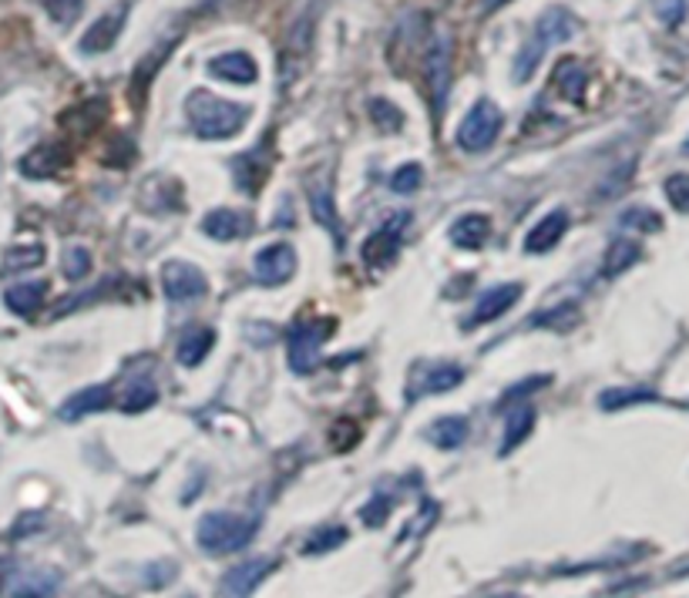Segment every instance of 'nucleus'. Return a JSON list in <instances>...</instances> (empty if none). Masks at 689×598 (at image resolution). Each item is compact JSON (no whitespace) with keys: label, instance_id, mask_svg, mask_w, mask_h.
Returning a JSON list of instances; mask_svg holds the SVG:
<instances>
[{"label":"nucleus","instance_id":"obj_22","mask_svg":"<svg viewBox=\"0 0 689 598\" xmlns=\"http://www.w3.org/2000/svg\"><path fill=\"white\" fill-rule=\"evenodd\" d=\"M44 296H47V283H18L4 293V303L18 316H34L44 306Z\"/></svg>","mask_w":689,"mask_h":598},{"label":"nucleus","instance_id":"obj_28","mask_svg":"<svg viewBox=\"0 0 689 598\" xmlns=\"http://www.w3.org/2000/svg\"><path fill=\"white\" fill-rule=\"evenodd\" d=\"M309 44H313V14H300L286 34V58H293L296 65L309 58Z\"/></svg>","mask_w":689,"mask_h":598},{"label":"nucleus","instance_id":"obj_13","mask_svg":"<svg viewBox=\"0 0 689 598\" xmlns=\"http://www.w3.org/2000/svg\"><path fill=\"white\" fill-rule=\"evenodd\" d=\"M273 572V558H249V562H239L236 568H229L223 575V585L219 591L223 595H249L259 588V582Z\"/></svg>","mask_w":689,"mask_h":598},{"label":"nucleus","instance_id":"obj_14","mask_svg":"<svg viewBox=\"0 0 689 598\" xmlns=\"http://www.w3.org/2000/svg\"><path fill=\"white\" fill-rule=\"evenodd\" d=\"M208 75H216L219 81H229V84H252L259 78V68L246 50H226L208 61Z\"/></svg>","mask_w":689,"mask_h":598},{"label":"nucleus","instance_id":"obj_17","mask_svg":"<svg viewBox=\"0 0 689 598\" xmlns=\"http://www.w3.org/2000/svg\"><path fill=\"white\" fill-rule=\"evenodd\" d=\"M492 239V219L488 215H461V219L451 226V242L461 246V249H482L485 242Z\"/></svg>","mask_w":689,"mask_h":598},{"label":"nucleus","instance_id":"obj_31","mask_svg":"<svg viewBox=\"0 0 689 598\" xmlns=\"http://www.w3.org/2000/svg\"><path fill=\"white\" fill-rule=\"evenodd\" d=\"M366 112H370V122L381 125L384 132H400V125H404V112L387 98H370Z\"/></svg>","mask_w":689,"mask_h":598},{"label":"nucleus","instance_id":"obj_12","mask_svg":"<svg viewBox=\"0 0 689 598\" xmlns=\"http://www.w3.org/2000/svg\"><path fill=\"white\" fill-rule=\"evenodd\" d=\"M464 380V370L458 363H441V366H428L423 373L414 376L410 384V400L417 397H438V394H448L454 391L458 384Z\"/></svg>","mask_w":689,"mask_h":598},{"label":"nucleus","instance_id":"obj_2","mask_svg":"<svg viewBox=\"0 0 689 598\" xmlns=\"http://www.w3.org/2000/svg\"><path fill=\"white\" fill-rule=\"evenodd\" d=\"M575 34V21H572V14L565 11V8H549L542 18H539V24H535V34L524 41V47L518 50V58H515V84H524L528 78H532L535 71H539V65H542V58H545V50L552 47V44H562V41H568Z\"/></svg>","mask_w":689,"mask_h":598},{"label":"nucleus","instance_id":"obj_37","mask_svg":"<svg viewBox=\"0 0 689 598\" xmlns=\"http://www.w3.org/2000/svg\"><path fill=\"white\" fill-rule=\"evenodd\" d=\"M391 508H394V501H391L387 495H374V498H370V505L360 508V518H363L366 528H381V524L387 521Z\"/></svg>","mask_w":689,"mask_h":598},{"label":"nucleus","instance_id":"obj_29","mask_svg":"<svg viewBox=\"0 0 689 598\" xmlns=\"http://www.w3.org/2000/svg\"><path fill=\"white\" fill-rule=\"evenodd\" d=\"M347 528H337V524H327V528H316L309 538H306V545H303V555H327L334 549H340L343 541H347Z\"/></svg>","mask_w":689,"mask_h":598},{"label":"nucleus","instance_id":"obj_33","mask_svg":"<svg viewBox=\"0 0 689 598\" xmlns=\"http://www.w3.org/2000/svg\"><path fill=\"white\" fill-rule=\"evenodd\" d=\"M61 269H65V277H68L71 283H81V280L91 273V252H88L84 246H71V249H65Z\"/></svg>","mask_w":689,"mask_h":598},{"label":"nucleus","instance_id":"obj_19","mask_svg":"<svg viewBox=\"0 0 689 598\" xmlns=\"http://www.w3.org/2000/svg\"><path fill=\"white\" fill-rule=\"evenodd\" d=\"M109 404H112V391H109V387H88V391L75 394L71 400H65L61 410H58V417L68 420V424H75V420H81L84 414L104 410Z\"/></svg>","mask_w":689,"mask_h":598},{"label":"nucleus","instance_id":"obj_16","mask_svg":"<svg viewBox=\"0 0 689 598\" xmlns=\"http://www.w3.org/2000/svg\"><path fill=\"white\" fill-rule=\"evenodd\" d=\"M565 229H568V212H565V208L549 212L545 219H542L532 233L524 236V252L542 256V252L555 249V246H558V239L565 236Z\"/></svg>","mask_w":689,"mask_h":598},{"label":"nucleus","instance_id":"obj_25","mask_svg":"<svg viewBox=\"0 0 689 598\" xmlns=\"http://www.w3.org/2000/svg\"><path fill=\"white\" fill-rule=\"evenodd\" d=\"M14 582H18V585H8L11 595H55L61 575H58V572H47V568H37V572H21V575H14Z\"/></svg>","mask_w":689,"mask_h":598},{"label":"nucleus","instance_id":"obj_21","mask_svg":"<svg viewBox=\"0 0 689 598\" xmlns=\"http://www.w3.org/2000/svg\"><path fill=\"white\" fill-rule=\"evenodd\" d=\"M309 208H313V219L340 239V219H337V205H334L330 182H313L309 185Z\"/></svg>","mask_w":689,"mask_h":598},{"label":"nucleus","instance_id":"obj_11","mask_svg":"<svg viewBox=\"0 0 689 598\" xmlns=\"http://www.w3.org/2000/svg\"><path fill=\"white\" fill-rule=\"evenodd\" d=\"M125 18H128V4H118L112 8L104 18H98L84 34H81V54H104L118 44V34L125 27Z\"/></svg>","mask_w":689,"mask_h":598},{"label":"nucleus","instance_id":"obj_24","mask_svg":"<svg viewBox=\"0 0 689 598\" xmlns=\"http://www.w3.org/2000/svg\"><path fill=\"white\" fill-rule=\"evenodd\" d=\"M267 176H270V166L259 161V151H246L236 158V182L246 195H256L262 185H267Z\"/></svg>","mask_w":689,"mask_h":598},{"label":"nucleus","instance_id":"obj_34","mask_svg":"<svg viewBox=\"0 0 689 598\" xmlns=\"http://www.w3.org/2000/svg\"><path fill=\"white\" fill-rule=\"evenodd\" d=\"M646 400H656L653 391H640V387H629V391H606L599 397V407L602 410H619V407H629V404H646Z\"/></svg>","mask_w":689,"mask_h":598},{"label":"nucleus","instance_id":"obj_42","mask_svg":"<svg viewBox=\"0 0 689 598\" xmlns=\"http://www.w3.org/2000/svg\"><path fill=\"white\" fill-rule=\"evenodd\" d=\"M549 384V376H532V380H521V384H515L505 397H501V404L498 407H505V404H515L518 397H524V391H535V387H545Z\"/></svg>","mask_w":689,"mask_h":598},{"label":"nucleus","instance_id":"obj_26","mask_svg":"<svg viewBox=\"0 0 689 598\" xmlns=\"http://www.w3.org/2000/svg\"><path fill=\"white\" fill-rule=\"evenodd\" d=\"M532 427H535V410L532 407H518L508 420H505V438H501V458L505 454H511L524 438H528V433H532Z\"/></svg>","mask_w":689,"mask_h":598},{"label":"nucleus","instance_id":"obj_38","mask_svg":"<svg viewBox=\"0 0 689 598\" xmlns=\"http://www.w3.org/2000/svg\"><path fill=\"white\" fill-rule=\"evenodd\" d=\"M666 199L679 212H689V176H669L666 179Z\"/></svg>","mask_w":689,"mask_h":598},{"label":"nucleus","instance_id":"obj_32","mask_svg":"<svg viewBox=\"0 0 689 598\" xmlns=\"http://www.w3.org/2000/svg\"><path fill=\"white\" fill-rule=\"evenodd\" d=\"M155 400H158V387L151 384V380H135V384H128V391H125L122 410H125V414H142V410H148Z\"/></svg>","mask_w":689,"mask_h":598},{"label":"nucleus","instance_id":"obj_15","mask_svg":"<svg viewBox=\"0 0 689 598\" xmlns=\"http://www.w3.org/2000/svg\"><path fill=\"white\" fill-rule=\"evenodd\" d=\"M518 300H521V283H501V286H492L488 293H482V296H478V303H474L471 323H492V319H498L501 313H508Z\"/></svg>","mask_w":689,"mask_h":598},{"label":"nucleus","instance_id":"obj_39","mask_svg":"<svg viewBox=\"0 0 689 598\" xmlns=\"http://www.w3.org/2000/svg\"><path fill=\"white\" fill-rule=\"evenodd\" d=\"M41 259H44V249L41 246L11 249L8 252V269H31V266H41Z\"/></svg>","mask_w":689,"mask_h":598},{"label":"nucleus","instance_id":"obj_20","mask_svg":"<svg viewBox=\"0 0 689 598\" xmlns=\"http://www.w3.org/2000/svg\"><path fill=\"white\" fill-rule=\"evenodd\" d=\"M586 81H589V75H586V68H581V61H575V58L558 61L555 84H558L562 98H568L572 104H581L586 101Z\"/></svg>","mask_w":689,"mask_h":598},{"label":"nucleus","instance_id":"obj_27","mask_svg":"<svg viewBox=\"0 0 689 598\" xmlns=\"http://www.w3.org/2000/svg\"><path fill=\"white\" fill-rule=\"evenodd\" d=\"M467 438V420L464 417H441L431 430H428V441L441 451H454L461 448Z\"/></svg>","mask_w":689,"mask_h":598},{"label":"nucleus","instance_id":"obj_18","mask_svg":"<svg viewBox=\"0 0 689 598\" xmlns=\"http://www.w3.org/2000/svg\"><path fill=\"white\" fill-rule=\"evenodd\" d=\"M246 215L233 212V208H212L205 219H202V233L219 239V242H229V239H239L246 236Z\"/></svg>","mask_w":689,"mask_h":598},{"label":"nucleus","instance_id":"obj_5","mask_svg":"<svg viewBox=\"0 0 689 598\" xmlns=\"http://www.w3.org/2000/svg\"><path fill=\"white\" fill-rule=\"evenodd\" d=\"M330 334V323H313V319H300L290 334V366L293 373L306 376L320 366V350L324 340Z\"/></svg>","mask_w":689,"mask_h":598},{"label":"nucleus","instance_id":"obj_41","mask_svg":"<svg viewBox=\"0 0 689 598\" xmlns=\"http://www.w3.org/2000/svg\"><path fill=\"white\" fill-rule=\"evenodd\" d=\"M622 226H646L650 233H656L663 223H659V215H653L650 208H629V212L622 215Z\"/></svg>","mask_w":689,"mask_h":598},{"label":"nucleus","instance_id":"obj_10","mask_svg":"<svg viewBox=\"0 0 689 598\" xmlns=\"http://www.w3.org/2000/svg\"><path fill=\"white\" fill-rule=\"evenodd\" d=\"M68 148L65 145H37L31 148L21 161H18V169L24 179H34V182H44V179H55L68 169Z\"/></svg>","mask_w":689,"mask_h":598},{"label":"nucleus","instance_id":"obj_3","mask_svg":"<svg viewBox=\"0 0 689 598\" xmlns=\"http://www.w3.org/2000/svg\"><path fill=\"white\" fill-rule=\"evenodd\" d=\"M252 538H256V518H242V515H229V511H212L195 528L199 549L208 555L242 552Z\"/></svg>","mask_w":689,"mask_h":598},{"label":"nucleus","instance_id":"obj_43","mask_svg":"<svg viewBox=\"0 0 689 598\" xmlns=\"http://www.w3.org/2000/svg\"><path fill=\"white\" fill-rule=\"evenodd\" d=\"M508 0H482V8H485V14H495L498 8H505Z\"/></svg>","mask_w":689,"mask_h":598},{"label":"nucleus","instance_id":"obj_7","mask_svg":"<svg viewBox=\"0 0 689 598\" xmlns=\"http://www.w3.org/2000/svg\"><path fill=\"white\" fill-rule=\"evenodd\" d=\"M205 290H208V280L195 262L172 259L162 266V293L172 303H192V300L205 296Z\"/></svg>","mask_w":689,"mask_h":598},{"label":"nucleus","instance_id":"obj_8","mask_svg":"<svg viewBox=\"0 0 689 598\" xmlns=\"http://www.w3.org/2000/svg\"><path fill=\"white\" fill-rule=\"evenodd\" d=\"M410 223V215L400 212V215H391V219L377 229L370 233V239L363 242V262L374 266V269H384L397 259L400 252V242H404V226Z\"/></svg>","mask_w":689,"mask_h":598},{"label":"nucleus","instance_id":"obj_40","mask_svg":"<svg viewBox=\"0 0 689 598\" xmlns=\"http://www.w3.org/2000/svg\"><path fill=\"white\" fill-rule=\"evenodd\" d=\"M686 8H689V0H656V14L663 18V24L676 27L682 18H686Z\"/></svg>","mask_w":689,"mask_h":598},{"label":"nucleus","instance_id":"obj_44","mask_svg":"<svg viewBox=\"0 0 689 598\" xmlns=\"http://www.w3.org/2000/svg\"><path fill=\"white\" fill-rule=\"evenodd\" d=\"M682 151H686V155H689V138H686V145H682Z\"/></svg>","mask_w":689,"mask_h":598},{"label":"nucleus","instance_id":"obj_23","mask_svg":"<svg viewBox=\"0 0 689 598\" xmlns=\"http://www.w3.org/2000/svg\"><path fill=\"white\" fill-rule=\"evenodd\" d=\"M212 347H216V334H212L208 326H195V330H189L179 340V363L182 366H199L208 357Z\"/></svg>","mask_w":689,"mask_h":598},{"label":"nucleus","instance_id":"obj_1","mask_svg":"<svg viewBox=\"0 0 689 598\" xmlns=\"http://www.w3.org/2000/svg\"><path fill=\"white\" fill-rule=\"evenodd\" d=\"M185 115H189V125L195 128L199 138L223 142V138H233V135L242 132V125L249 122V108L236 104V101H226L219 94L195 91L185 101Z\"/></svg>","mask_w":689,"mask_h":598},{"label":"nucleus","instance_id":"obj_35","mask_svg":"<svg viewBox=\"0 0 689 598\" xmlns=\"http://www.w3.org/2000/svg\"><path fill=\"white\" fill-rule=\"evenodd\" d=\"M41 8L47 11V18L55 21V24L68 27V24H75L78 14L84 11V0H41Z\"/></svg>","mask_w":689,"mask_h":598},{"label":"nucleus","instance_id":"obj_4","mask_svg":"<svg viewBox=\"0 0 689 598\" xmlns=\"http://www.w3.org/2000/svg\"><path fill=\"white\" fill-rule=\"evenodd\" d=\"M505 125V112L492 101V98H478V104L464 115L461 128H458V145L464 151H485L495 145V138L501 135Z\"/></svg>","mask_w":689,"mask_h":598},{"label":"nucleus","instance_id":"obj_6","mask_svg":"<svg viewBox=\"0 0 689 598\" xmlns=\"http://www.w3.org/2000/svg\"><path fill=\"white\" fill-rule=\"evenodd\" d=\"M451 50H454L451 34H434V41L428 44V54H423V78H428L431 104H434L438 119L444 112L448 88H451Z\"/></svg>","mask_w":689,"mask_h":598},{"label":"nucleus","instance_id":"obj_9","mask_svg":"<svg viewBox=\"0 0 689 598\" xmlns=\"http://www.w3.org/2000/svg\"><path fill=\"white\" fill-rule=\"evenodd\" d=\"M252 273L262 286H280L296 273V252L286 242L259 249L256 259H252Z\"/></svg>","mask_w":689,"mask_h":598},{"label":"nucleus","instance_id":"obj_30","mask_svg":"<svg viewBox=\"0 0 689 598\" xmlns=\"http://www.w3.org/2000/svg\"><path fill=\"white\" fill-rule=\"evenodd\" d=\"M640 256H643L640 242H632V239H615L612 249L606 252V277H619L622 269H629Z\"/></svg>","mask_w":689,"mask_h":598},{"label":"nucleus","instance_id":"obj_36","mask_svg":"<svg viewBox=\"0 0 689 598\" xmlns=\"http://www.w3.org/2000/svg\"><path fill=\"white\" fill-rule=\"evenodd\" d=\"M420 182H423V169L417 166V161H407V166H400V169L391 176V189H394L397 195H410V192H417V189H420Z\"/></svg>","mask_w":689,"mask_h":598}]
</instances>
